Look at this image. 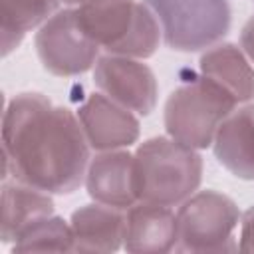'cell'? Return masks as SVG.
I'll list each match as a JSON object with an SVG mask.
<instances>
[{"label": "cell", "instance_id": "obj_1", "mask_svg": "<svg viewBox=\"0 0 254 254\" xmlns=\"http://www.w3.org/2000/svg\"><path fill=\"white\" fill-rule=\"evenodd\" d=\"M4 179L50 194H69L85 181L89 143L79 119L42 93H20L2 115Z\"/></svg>", "mask_w": 254, "mask_h": 254}, {"label": "cell", "instance_id": "obj_2", "mask_svg": "<svg viewBox=\"0 0 254 254\" xmlns=\"http://www.w3.org/2000/svg\"><path fill=\"white\" fill-rule=\"evenodd\" d=\"M75 14L85 34L113 56L151 58L163 38L157 16L139 0H85Z\"/></svg>", "mask_w": 254, "mask_h": 254}, {"label": "cell", "instance_id": "obj_3", "mask_svg": "<svg viewBox=\"0 0 254 254\" xmlns=\"http://www.w3.org/2000/svg\"><path fill=\"white\" fill-rule=\"evenodd\" d=\"M202 181V159L171 137H153L135 151L137 200L177 206L196 192Z\"/></svg>", "mask_w": 254, "mask_h": 254}, {"label": "cell", "instance_id": "obj_4", "mask_svg": "<svg viewBox=\"0 0 254 254\" xmlns=\"http://www.w3.org/2000/svg\"><path fill=\"white\" fill-rule=\"evenodd\" d=\"M236 105L224 87L198 75L171 91L165 103V129L171 139L190 149H206Z\"/></svg>", "mask_w": 254, "mask_h": 254}, {"label": "cell", "instance_id": "obj_5", "mask_svg": "<svg viewBox=\"0 0 254 254\" xmlns=\"http://www.w3.org/2000/svg\"><path fill=\"white\" fill-rule=\"evenodd\" d=\"M159 20L165 44L175 52H200L216 46L230 30L228 0H143Z\"/></svg>", "mask_w": 254, "mask_h": 254}, {"label": "cell", "instance_id": "obj_6", "mask_svg": "<svg viewBox=\"0 0 254 254\" xmlns=\"http://www.w3.org/2000/svg\"><path fill=\"white\" fill-rule=\"evenodd\" d=\"M236 202L216 190H196L177 210L179 252H232L238 250L234 230L240 222Z\"/></svg>", "mask_w": 254, "mask_h": 254}, {"label": "cell", "instance_id": "obj_7", "mask_svg": "<svg viewBox=\"0 0 254 254\" xmlns=\"http://www.w3.org/2000/svg\"><path fill=\"white\" fill-rule=\"evenodd\" d=\"M38 58L52 75L73 77L89 71L97 58L99 46L81 28L75 8L56 12L36 32Z\"/></svg>", "mask_w": 254, "mask_h": 254}, {"label": "cell", "instance_id": "obj_8", "mask_svg": "<svg viewBox=\"0 0 254 254\" xmlns=\"http://www.w3.org/2000/svg\"><path fill=\"white\" fill-rule=\"evenodd\" d=\"M93 81L103 95L139 115H149L157 105V77L147 64L135 58L113 54L97 58Z\"/></svg>", "mask_w": 254, "mask_h": 254}, {"label": "cell", "instance_id": "obj_9", "mask_svg": "<svg viewBox=\"0 0 254 254\" xmlns=\"http://www.w3.org/2000/svg\"><path fill=\"white\" fill-rule=\"evenodd\" d=\"M83 135L95 151L127 149L137 143L141 125L131 109L103 93H91L77 109Z\"/></svg>", "mask_w": 254, "mask_h": 254}, {"label": "cell", "instance_id": "obj_10", "mask_svg": "<svg viewBox=\"0 0 254 254\" xmlns=\"http://www.w3.org/2000/svg\"><path fill=\"white\" fill-rule=\"evenodd\" d=\"M85 189L95 202L121 210L131 208L139 202L135 192V155L125 149L99 151L89 161Z\"/></svg>", "mask_w": 254, "mask_h": 254}, {"label": "cell", "instance_id": "obj_11", "mask_svg": "<svg viewBox=\"0 0 254 254\" xmlns=\"http://www.w3.org/2000/svg\"><path fill=\"white\" fill-rule=\"evenodd\" d=\"M123 248L133 254H163L177 248V214L171 206L135 202L125 212Z\"/></svg>", "mask_w": 254, "mask_h": 254}, {"label": "cell", "instance_id": "obj_12", "mask_svg": "<svg viewBox=\"0 0 254 254\" xmlns=\"http://www.w3.org/2000/svg\"><path fill=\"white\" fill-rule=\"evenodd\" d=\"M212 151L218 163L242 181H254V105L234 109L218 127Z\"/></svg>", "mask_w": 254, "mask_h": 254}, {"label": "cell", "instance_id": "obj_13", "mask_svg": "<svg viewBox=\"0 0 254 254\" xmlns=\"http://www.w3.org/2000/svg\"><path fill=\"white\" fill-rule=\"evenodd\" d=\"M75 252H115L123 246L125 214L101 202L85 204L71 214Z\"/></svg>", "mask_w": 254, "mask_h": 254}, {"label": "cell", "instance_id": "obj_14", "mask_svg": "<svg viewBox=\"0 0 254 254\" xmlns=\"http://www.w3.org/2000/svg\"><path fill=\"white\" fill-rule=\"evenodd\" d=\"M200 75L224 87L238 103L254 99V65L248 56L230 42L208 48L198 62Z\"/></svg>", "mask_w": 254, "mask_h": 254}, {"label": "cell", "instance_id": "obj_15", "mask_svg": "<svg viewBox=\"0 0 254 254\" xmlns=\"http://www.w3.org/2000/svg\"><path fill=\"white\" fill-rule=\"evenodd\" d=\"M54 214L50 192L38 190L24 183L2 185V242H14L28 226Z\"/></svg>", "mask_w": 254, "mask_h": 254}, {"label": "cell", "instance_id": "obj_16", "mask_svg": "<svg viewBox=\"0 0 254 254\" xmlns=\"http://www.w3.org/2000/svg\"><path fill=\"white\" fill-rule=\"evenodd\" d=\"M60 0H0L2 16V56L20 46L26 32L50 20Z\"/></svg>", "mask_w": 254, "mask_h": 254}, {"label": "cell", "instance_id": "obj_17", "mask_svg": "<svg viewBox=\"0 0 254 254\" xmlns=\"http://www.w3.org/2000/svg\"><path fill=\"white\" fill-rule=\"evenodd\" d=\"M14 252H75L71 224L60 216H46L28 226L12 246Z\"/></svg>", "mask_w": 254, "mask_h": 254}, {"label": "cell", "instance_id": "obj_18", "mask_svg": "<svg viewBox=\"0 0 254 254\" xmlns=\"http://www.w3.org/2000/svg\"><path fill=\"white\" fill-rule=\"evenodd\" d=\"M240 252H254V204L240 218Z\"/></svg>", "mask_w": 254, "mask_h": 254}, {"label": "cell", "instance_id": "obj_19", "mask_svg": "<svg viewBox=\"0 0 254 254\" xmlns=\"http://www.w3.org/2000/svg\"><path fill=\"white\" fill-rule=\"evenodd\" d=\"M240 48L248 56V60L254 64V16L248 18V22L240 32Z\"/></svg>", "mask_w": 254, "mask_h": 254}, {"label": "cell", "instance_id": "obj_20", "mask_svg": "<svg viewBox=\"0 0 254 254\" xmlns=\"http://www.w3.org/2000/svg\"><path fill=\"white\" fill-rule=\"evenodd\" d=\"M85 0H60V4H65V6H79V4H83Z\"/></svg>", "mask_w": 254, "mask_h": 254}]
</instances>
